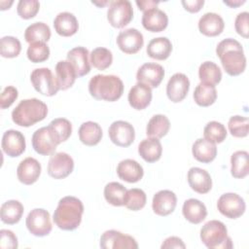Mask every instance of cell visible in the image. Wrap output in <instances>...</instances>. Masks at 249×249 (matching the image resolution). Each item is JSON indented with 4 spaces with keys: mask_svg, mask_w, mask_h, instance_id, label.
I'll return each instance as SVG.
<instances>
[{
    "mask_svg": "<svg viewBox=\"0 0 249 249\" xmlns=\"http://www.w3.org/2000/svg\"><path fill=\"white\" fill-rule=\"evenodd\" d=\"M132 18L133 9L129 1L117 0L110 2L107 11V19L113 27L123 28L131 21Z\"/></svg>",
    "mask_w": 249,
    "mask_h": 249,
    "instance_id": "cell-7",
    "label": "cell"
},
{
    "mask_svg": "<svg viewBox=\"0 0 249 249\" xmlns=\"http://www.w3.org/2000/svg\"><path fill=\"white\" fill-rule=\"evenodd\" d=\"M225 27L222 17L216 13H205L198 20V29L200 33L208 37L220 35Z\"/></svg>",
    "mask_w": 249,
    "mask_h": 249,
    "instance_id": "cell-24",
    "label": "cell"
},
{
    "mask_svg": "<svg viewBox=\"0 0 249 249\" xmlns=\"http://www.w3.org/2000/svg\"><path fill=\"white\" fill-rule=\"evenodd\" d=\"M200 239L210 249H231L233 247L231 238L228 235L227 227L218 220H210L202 226Z\"/></svg>",
    "mask_w": 249,
    "mask_h": 249,
    "instance_id": "cell-5",
    "label": "cell"
},
{
    "mask_svg": "<svg viewBox=\"0 0 249 249\" xmlns=\"http://www.w3.org/2000/svg\"><path fill=\"white\" fill-rule=\"evenodd\" d=\"M1 146L3 152L7 156L16 158L20 156L25 151V138L20 131L9 129L6 130L2 136Z\"/></svg>",
    "mask_w": 249,
    "mask_h": 249,
    "instance_id": "cell-16",
    "label": "cell"
},
{
    "mask_svg": "<svg viewBox=\"0 0 249 249\" xmlns=\"http://www.w3.org/2000/svg\"><path fill=\"white\" fill-rule=\"evenodd\" d=\"M89 54V51L85 47H75L67 53V60L74 66L78 77H83L90 71Z\"/></svg>",
    "mask_w": 249,
    "mask_h": 249,
    "instance_id": "cell-25",
    "label": "cell"
},
{
    "mask_svg": "<svg viewBox=\"0 0 249 249\" xmlns=\"http://www.w3.org/2000/svg\"><path fill=\"white\" fill-rule=\"evenodd\" d=\"M55 74L59 89L62 90L71 88L78 77L74 66L68 60H60L56 63Z\"/></svg>",
    "mask_w": 249,
    "mask_h": 249,
    "instance_id": "cell-31",
    "label": "cell"
},
{
    "mask_svg": "<svg viewBox=\"0 0 249 249\" xmlns=\"http://www.w3.org/2000/svg\"><path fill=\"white\" fill-rule=\"evenodd\" d=\"M195 102L201 107L212 105L217 99V90L215 86L199 83L194 91Z\"/></svg>",
    "mask_w": 249,
    "mask_h": 249,
    "instance_id": "cell-38",
    "label": "cell"
},
{
    "mask_svg": "<svg viewBox=\"0 0 249 249\" xmlns=\"http://www.w3.org/2000/svg\"><path fill=\"white\" fill-rule=\"evenodd\" d=\"M28 231L35 236H46L52 231V222L49 211L43 208H34L31 210L25 220Z\"/></svg>",
    "mask_w": 249,
    "mask_h": 249,
    "instance_id": "cell-8",
    "label": "cell"
},
{
    "mask_svg": "<svg viewBox=\"0 0 249 249\" xmlns=\"http://www.w3.org/2000/svg\"><path fill=\"white\" fill-rule=\"evenodd\" d=\"M126 189L119 182H110L104 187V197L106 201L114 206H123Z\"/></svg>",
    "mask_w": 249,
    "mask_h": 249,
    "instance_id": "cell-39",
    "label": "cell"
},
{
    "mask_svg": "<svg viewBox=\"0 0 249 249\" xmlns=\"http://www.w3.org/2000/svg\"><path fill=\"white\" fill-rule=\"evenodd\" d=\"M119 49L127 54H133L140 51L144 45L142 33L136 28H127L121 31L117 37Z\"/></svg>",
    "mask_w": 249,
    "mask_h": 249,
    "instance_id": "cell-14",
    "label": "cell"
},
{
    "mask_svg": "<svg viewBox=\"0 0 249 249\" xmlns=\"http://www.w3.org/2000/svg\"><path fill=\"white\" fill-rule=\"evenodd\" d=\"M198 77L200 83L216 86L222 80V71L213 61H204L199 65Z\"/></svg>",
    "mask_w": 249,
    "mask_h": 249,
    "instance_id": "cell-37",
    "label": "cell"
},
{
    "mask_svg": "<svg viewBox=\"0 0 249 249\" xmlns=\"http://www.w3.org/2000/svg\"><path fill=\"white\" fill-rule=\"evenodd\" d=\"M79 139L87 146L97 145L102 138V128L95 122H85L79 128Z\"/></svg>",
    "mask_w": 249,
    "mask_h": 249,
    "instance_id": "cell-32",
    "label": "cell"
},
{
    "mask_svg": "<svg viewBox=\"0 0 249 249\" xmlns=\"http://www.w3.org/2000/svg\"><path fill=\"white\" fill-rule=\"evenodd\" d=\"M141 21L146 30L151 32H160L166 28L168 18L162 10L153 8L144 12Z\"/></svg>",
    "mask_w": 249,
    "mask_h": 249,
    "instance_id": "cell-21",
    "label": "cell"
},
{
    "mask_svg": "<svg viewBox=\"0 0 249 249\" xmlns=\"http://www.w3.org/2000/svg\"><path fill=\"white\" fill-rule=\"evenodd\" d=\"M181 3L186 11L190 13H197L204 5V0H183Z\"/></svg>",
    "mask_w": 249,
    "mask_h": 249,
    "instance_id": "cell-51",
    "label": "cell"
},
{
    "mask_svg": "<svg viewBox=\"0 0 249 249\" xmlns=\"http://www.w3.org/2000/svg\"><path fill=\"white\" fill-rule=\"evenodd\" d=\"M147 201L146 194L143 190L138 188L129 189L126 191L124 199V205L132 211H138L142 209Z\"/></svg>",
    "mask_w": 249,
    "mask_h": 249,
    "instance_id": "cell-41",
    "label": "cell"
},
{
    "mask_svg": "<svg viewBox=\"0 0 249 249\" xmlns=\"http://www.w3.org/2000/svg\"><path fill=\"white\" fill-rule=\"evenodd\" d=\"M31 142L34 151L42 156L53 155L57 145L60 144L49 125L35 130Z\"/></svg>",
    "mask_w": 249,
    "mask_h": 249,
    "instance_id": "cell-9",
    "label": "cell"
},
{
    "mask_svg": "<svg viewBox=\"0 0 249 249\" xmlns=\"http://www.w3.org/2000/svg\"><path fill=\"white\" fill-rule=\"evenodd\" d=\"M30 81L34 89L46 96H53L60 89L56 77L47 67L34 69L30 75Z\"/></svg>",
    "mask_w": 249,
    "mask_h": 249,
    "instance_id": "cell-6",
    "label": "cell"
},
{
    "mask_svg": "<svg viewBox=\"0 0 249 249\" xmlns=\"http://www.w3.org/2000/svg\"><path fill=\"white\" fill-rule=\"evenodd\" d=\"M235 31L243 38L249 37V14L248 12L239 13L234 20Z\"/></svg>",
    "mask_w": 249,
    "mask_h": 249,
    "instance_id": "cell-48",
    "label": "cell"
},
{
    "mask_svg": "<svg viewBox=\"0 0 249 249\" xmlns=\"http://www.w3.org/2000/svg\"><path fill=\"white\" fill-rule=\"evenodd\" d=\"M49 126L56 136L59 143L66 141L72 132V124L70 121L65 118H56L53 119L50 124Z\"/></svg>",
    "mask_w": 249,
    "mask_h": 249,
    "instance_id": "cell-43",
    "label": "cell"
},
{
    "mask_svg": "<svg viewBox=\"0 0 249 249\" xmlns=\"http://www.w3.org/2000/svg\"><path fill=\"white\" fill-rule=\"evenodd\" d=\"M48 114L46 103L37 98L21 100L12 112L13 122L19 125L28 127L43 121Z\"/></svg>",
    "mask_w": 249,
    "mask_h": 249,
    "instance_id": "cell-4",
    "label": "cell"
},
{
    "mask_svg": "<svg viewBox=\"0 0 249 249\" xmlns=\"http://www.w3.org/2000/svg\"><path fill=\"white\" fill-rule=\"evenodd\" d=\"M53 27L56 33L63 37L74 35L79 28L76 17L69 12H61L53 19Z\"/></svg>",
    "mask_w": 249,
    "mask_h": 249,
    "instance_id": "cell-26",
    "label": "cell"
},
{
    "mask_svg": "<svg viewBox=\"0 0 249 249\" xmlns=\"http://www.w3.org/2000/svg\"><path fill=\"white\" fill-rule=\"evenodd\" d=\"M110 140L117 146L128 147L135 138V130L131 124L125 121H115L108 129Z\"/></svg>",
    "mask_w": 249,
    "mask_h": 249,
    "instance_id": "cell-12",
    "label": "cell"
},
{
    "mask_svg": "<svg viewBox=\"0 0 249 249\" xmlns=\"http://www.w3.org/2000/svg\"><path fill=\"white\" fill-rule=\"evenodd\" d=\"M74 169V160L64 152L53 153L48 163V174L54 179H64Z\"/></svg>",
    "mask_w": 249,
    "mask_h": 249,
    "instance_id": "cell-11",
    "label": "cell"
},
{
    "mask_svg": "<svg viewBox=\"0 0 249 249\" xmlns=\"http://www.w3.org/2000/svg\"><path fill=\"white\" fill-rule=\"evenodd\" d=\"M40 8V3L37 0H19L17 6V12L21 18L29 19L34 18Z\"/></svg>",
    "mask_w": 249,
    "mask_h": 249,
    "instance_id": "cell-47",
    "label": "cell"
},
{
    "mask_svg": "<svg viewBox=\"0 0 249 249\" xmlns=\"http://www.w3.org/2000/svg\"><path fill=\"white\" fill-rule=\"evenodd\" d=\"M41 169V164L36 159L31 157L25 158L17 168L18 179L24 185H32L39 179Z\"/></svg>",
    "mask_w": 249,
    "mask_h": 249,
    "instance_id": "cell-19",
    "label": "cell"
},
{
    "mask_svg": "<svg viewBox=\"0 0 249 249\" xmlns=\"http://www.w3.org/2000/svg\"><path fill=\"white\" fill-rule=\"evenodd\" d=\"M135 3L139 10L146 12L150 9L157 8V6L160 4V1H155V0H140L139 1V0H137Z\"/></svg>",
    "mask_w": 249,
    "mask_h": 249,
    "instance_id": "cell-53",
    "label": "cell"
},
{
    "mask_svg": "<svg viewBox=\"0 0 249 249\" xmlns=\"http://www.w3.org/2000/svg\"><path fill=\"white\" fill-rule=\"evenodd\" d=\"M231 173L233 178L242 179L249 173V154L246 151H236L231 157Z\"/></svg>",
    "mask_w": 249,
    "mask_h": 249,
    "instance_id": "cell-34",
    "label": "cell"
},
{
    "mask_svg": "<svg viewBox=\"0 0 249 249\" xmlns=\"http://www.w3.org/2000/svg\"><path fill=\"white\" fill-rule=\"evenodd\" d=\"M160 247L162 249L163 248H183L184 249V248H186V245L180 237L169 236L162 242Z\"/></svg>",
    "mask_w": 249,
    "mask_h": 249,
    "instance_id": "cell-52",
    "label": "cell"
},
{
    "mask_svg": "<svg viewBox=\"0 0 249 249\" xmlns=\"http://www.w3.org/2000/svg\"><path fill=\"white\" fill-rule=\"evenodd\" d=\"M228 127L232 136L237 138L246 137L249 130V120L247 117L243 116H232L229 120Z\"/></svg>",
    "mask_w": 249,
    "mask_h": 249,
    "instance_id": "cell-44",
    "label": "cell"
},
{
    "mask_svg": "<svg viewBox=\"0 0 249 249\" xmlns=\"http://www.w3.org/2000/svg\"><path fill=\"white\" fill-rule=\"evenodd\" d=\"M138 153L140 157L147 162H155L159 160L162 154V146L160 141L156 137L143 139L138 145Z\"/></svg>",
    "mask_w": 249,
    "mask_h": 249,
    "instance_id": "cell-29",
    "label": "cell"
},
{
    "mask_svg": "<svg viewBox=\"0 0 249 249\" xmlns=\"http://www.w3.org/2000/svg\"><path fill=\"white\" fill-rule=\"evenodd\" d=\"M89 61L91 65L96 69L105 70L113 62V54L111 51L106 48H95L89 54Z\"/></svg>",
    "mask_w": 249,
    "mask_h": 249,
    "instance_id": "cell-40",
    "label": "cell"
},
{
    "mask_svg": "<svg viewBox=\"0 0 249 249\" xmlns=\"http://www.w3.org/2000/svg\"><path fill=\"white\" fill-rule=\"evenodd\" d=\"M218 211L229 219H237L243 215L246 209L244 199L234 193L222 195L217 201Z\"/></svg>",
    "mask_w": 249,
    "mask_h": 249,
    "instance_id": "cell-10",
    "label": "cell"
},
{
    "mask_svg": "<svg viewBox=\"0 0 249 249\" xmlns=\"http://www.w3.org/2000/svg\"><path fill=\"white\" fill-rule=\"evenodd\" d=\"M27 58L34 63L46 61L50 56V49L46 43L35 42L29 44L27 48Z\"/></svg>",
    "mask_w": 249,
    "mask_h": 249,
    "instance_id": "cell-46",
    "label": "cell"
},
{
    "mask_svg": "<svg viewBox=\"0 0 249 249\" xmlns=\"http://www.w3.org/2000/svg\"><path fill=\"white\" fill-rule=\"evenodd\" d=\"M99 245L103 249H123L138 248L136 240L127 234L116 230H109L102 233Z\"/></svg>",
    "mask_w": 249,
    "mask_h": 249,
    "instance_id": "cell-13",
    "label": "cell"
},
{
    "mask_svg": "<svg viewBox=\"0 0 249 249\" xmlns=\"http://www.w3.org/2000/svg\"><path fill=\"white\" fill-rule=\"evenodd\" d=\"M194 158L202 163H209L213 161L217 156V147L205 138L196 139L192 147Z\"/></svg>",
    "mask_w": 249,
    "mask_h": 249,
    "instance_id": "cell-27",
    "label": "cell"
},
{
    "mask_svg": "<svg viewBox=\"0 0 249 249\" xmlns=\"http://www.w3.org/2000/svg\"><path fill=\"white\" fill-rule=\"evenodd\" d=\"M117 174L120 179L127 183H136L142 179L144 170L142 165L136 160L125 159L119 162L117 166Z\"/></svg>",
    "mask_w": 249,
    "mask_h": 249,
    "instance_id": "cell-22",
    "label": "cell"
},
{
    "mask_svg": "<svg viewBox=\"0 0 249 249\" xmlns=\"http://www.w3.org/2000/svg\"><path fill=\"white\" fill-rule=\"evenodd\" d=\"M89 91L97 100L113 102L123 95L124 83L116 75L97 74L89 80Z\"/></svg>",
    "mask_w": 249,
    "mask_h": 249,
    "instance_id": "cell-3",
    "label": "cell"
},
{
    "mask_svg": "<svg viewBox=\"0 0 249 249\" xmlns=\"http://www.w3.org/2000/svg\"><path fill=\"white\" fill-rule=\"evenodd\" d=\"M21 51L19 40L13 36H4L0 40V53L3 57H16Z\"/></svg>",
    "mask_w": 249,
    "mask_h": 249,
    "instance_id": "cell-45",
    "label": "cell"
},
{
    "mask_svg": "<svg viewBox=\"0 0 249 249\" xmlns=\"http://www.w3.org/2000/svg\"><path fill=\"white\" fill-rule=\"evenodd\" d=\"M222 66L230 76H238L246 68V57L242 45L232 38L222 40L216 47Z\"/></svg>",
    "mask_w": 249,
    "mask_h": 249,
    "instance_id": "cell-1",
    "label": "cell"
},
{
    "mask_svg": "<svg viewBox=\"0 0 249 249\" xmlns=\"http://www.w3.org/2000/svg\"><path fill=\"white\" fill-rule=\"evenodd\" d=\"M18 237L10 230L0 231V247L3 249H16L18 248Z\"/></svg>",
    "mask_w": 249,
    "mask_h": 249,
    "instance_id": "cell-50",
    "label": "cell"
},
{
    "mask_svg": "<svg viewBox=\"0 0 249 249\" xmlns=\"http://www.w3.org/2000/svg\"><path fill=\"white\" fill-rule=\"evenodd\" d=\"M170 128V122L164 115H154L148 122L146 126V134L149 137H156L158 139L165 136Z\"/></svg>",
    "mask_w": 249,
    "mask_h": 249,
    "instance_id": "cell-35",
    "label": "cell"
},
{
    "mask_svg": "<svg viewBox=\"0 0 249 249\" xmlns=\"http://www.w3.org/2000/svg\"><path fill=\"white\" fill-rule=\"evenodd\" d=\"M188 183L192 190L198 194H206L212 188L210 174L202 168L191 167L188 171Z\"/></svg>",
    "mask_w": 249,
    "mask_h": 249,
    "instance_id": "cell-23",
    "label": "cell"
},
{
    "mask_svg": "<svg viewBox=\"0 0 249 249\" xmlns=\"http://www.w3.org/2000/svg\"><path fill=\"white\" fill-rule=\"evenodd\" d=\"M182 213L187 221L196 225L206 218L207 209L200 200L196 198H189L183 203Z\"/></svg>",
    "mask_w": 249,
    "mask_h": 249,
    "instance_id": "cell-28",
    "label": "cell"
},
{
    "mask_svg": "<svg viewBox=\"0 0 249 249\" xmlns=\"http://www.w3.org/2000/svg\"><path fill=\"white\" fill-rule=\"evenodd\" d=\"M18 89L13 86L6 87L0 95V107L1 109L9 108L18 98Z\"/></svg>",
    "mask_w": 249,
    "mask_h": 249,
    "instance_id": "cell-49",
    "label": "cell"
},
{
    "mask_svg": "<svg viewBox=\"0 0 249 249\" xmlns=\"http://www.w3.org/2000/svg\"><path fill=\"white\" fill-rule=\"evenodd\" d=\"M83 213V202L78 197L67 196L59 199L53 220L60 230L73 231L80 226Z\"/></svg>",
    "mask_w": 249,
    "mask_h": 249,
    "instance_id": "cell-2",
    "label": "cell"
},
{
    "mask_svg": "<svg viewBox=\"0 0 249 249\" xmlns=\"http://www.w3.org/2000/svg\"><path fill=\"white\" fill-rule=\"evenodd\" d=\"M128 103L135 110H143L148 107L152 100V89L144 84L137 82L128 92Z\"/></svg>",
    "mask_w": 249,
    "mask_h": 249,
    "instance_id": "cell-20",
    "label": "cell"
},
{
    "mask_svg": "<svg viewBox=\"0 0 249 249\" xmlns=\"http://www.w3.org/2000/svg\"><path fill=\"white\" fill-rule=\"evenodd\" d=\"M147 54L157 60L166 59L172 52V44L166 37L153 38L147 46Z\"/></svg>",
    "mask_w": 249,
    "mask_h": 249,
    "instance_id": "cell-30",
    "label": "cell"
},
{
    "mask_svg": "<svg viewBox=\"0 0 249 249\" xmlns=\"http://www.w3.org/2000/svg\"><path fill=\"white\" fill-rule=\"evenodd\" d=\"M190 89L189 78L183 73L173 74L166 85V94L170 101L174 103L185 99Z\"/></svg>",
    "mask_w": 249,
    "mask_h": 249,
    "instance_id": "cell-15",
    "label": "cell"
},
{
    "mask_svg": "<svg viewBox=\"0 0 249 249\" xmlns=\"http://www.w3.org/2000/svg\"><path fill=\"white\" fill-rule=\"evenodd\" d=\"M176 204V195L170 190H161L154 195L152 208L155 214L164 217L174 211Z\"/></svg>",
    "mask_w": 249,
    "mask_h": 249,
    "instance_id": "cell-18",
    "label": "cell"
},
{
    "mask_svg": "<svg viewBox=\"0 0 249 249\" xmlns=\"http://www.w3.org/2000/svg\"><path fill=\"white\" fill-rule=\"evenodd\" d=\"M227 129L225 125L219 122L211 121L206 124L203 128L204 138L212 143H222L227 137Z\"/></svg>",
    "mask_w": 249,
    "mask_h": 249,
    "instance_id": "cell-42",
    "label": "cell"
},
{
    "mask_svg": "<svg viewBox=\"0 0 249 249\" xmlns=\"http://www.w3.org/2000/svg\"><path fill=\"white\" fill-rule=\"evenodd\" d=\"M23 210V205L18 200H7L0 208L1 221L7 225H15L21 219Z\"/></svg>",
    "mask_w": 249,
    "mask_h": 249,
    "instance_id": "cell-33",
    "label": "cell"
},
{
    "mask_svg": "<svg viewBox=\"0 0 249 249\" xmlns=\"http://www.w3.org/2000/svg\"><path fill=\"white\" fill-rule=\"evenodd\" d=\"M164 77V69L160 64L147 62L141 65L136 73V80L148 85L151 89L157 88Z\"/></svg>",
    "mask_w": 249,
    "mask_h": 249,
    "instance_id": "cell-17",
    "label": "cell"
},
{
    "mask_svg": "<svg viewBox=\"0 0 249 249\" xmlns=\"http://www.w3.org/2000/svg\"><path fill=\"white\" fill-rule=\"evenodd\" d=\"M223 2H224V4L230 6L231 8H235V7H238L242 4H244L245 0H224Z\"/></svg>",
    "mask_w": 249,
    "mask_h": 249,
    "instance_id": "cell-54",
    "label": "cell"
},
{
    "mask_svg": "<svg viewBox=\"0 0 249 249\" xmlns=\"http://www.w3.org/2000/svg\"><path fill=\"white\" fill-rule=\"evenodd\" d=\"M51 38V29L45 22H34L28 25L24 31V39L27 43L43 42L46 43Z\"/></svg>",
    "mask_w": 249,
    "mask_h": 249,
    "instance_id": "cell-36",
    "label": "cell"
},
{
    "mask_svg": "<svg viewBox=\"0 0 249 249\" xmlns=\"http://www.w3.org/2000/svg\"><path fill=\"white\" fill-rule=\"evenodd\" d=\"M13 4V1H1L0 2V6H1V10H6V9H9L10 6Z\"/></svg>",
    "mask_w": 249,
    "mask_h": 249,
    "instance_id": "cell-55",
    "label": "cell"
}]
</instances>
